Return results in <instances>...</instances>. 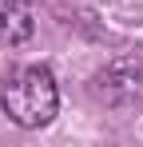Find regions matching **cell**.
I'll list each match as a JSON object with an SVG mask.
<instances>
[{
    "mask_svg": "<svg viewBox=\"0 0 143 147\" xmlns=\"http://www.w3.org/2000/svg\"><path fill=\"white\" fill-rule=\"evenodd\" d=\"M32 36V8L28 0H0V44L16 48Z\"/></svg>",
    "mask_w": 143,
    "mask_h": 147,
    "instance_id": "3957f363",
    "label": "cell"
},
{
    "mask_svg": "<svg viewBox=\"0 0 143 147\" xmlns=\"http://www.w3.org/2000/svg\"><path fill=\"white\" fill-rule=\"evenodd\" d=\"M95 92L107 99L111 107H131L143 99V64L135 60H119L111 68L95 76Z\"/></svg>",
    "mask_w": 143,
    "mask_h": 147,
    "instance_id": "7a4b0ae2",
    "label": "cell"
},
{
    "mask_svg": "<svg viewBox=\"0 0 143 147\" xmlns=\"http://www.w3.org/2000/svg\"><path fill=\"white\" fill-rule=\"evenodd\" d=\"M0 103H4V111H8L12 123H20V127H44V123H52L56 107H60L56 76L48 68H40V64L16 68V72L4 76Z\"/></svg>",
    "mask_w": 143,
    "mask_h": 147,
    "instance_id": "6da1fadb",
    "label": "cell"
}]
</instances>
